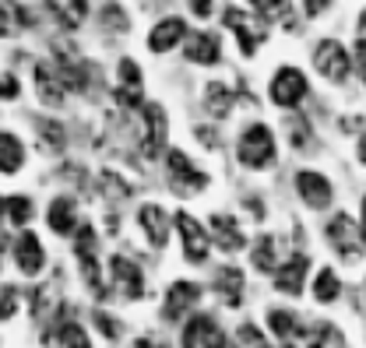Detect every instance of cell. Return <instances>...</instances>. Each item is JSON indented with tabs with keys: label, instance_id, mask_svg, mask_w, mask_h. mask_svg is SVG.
<instances>
[{
	"label": "cell",
	"instance_id": "obj_1",
	"mask_svg": "<svg viewBox=\"0 0 366 348\" xmlns=\"http://www.w3.org/2000/svg\"><path fill=\"white\" fill-rule=\"evenodd\" d=\"M274 137L264 124H250L239 144H236V159L247 166V169H272L274 166Z\"/></svg>",
	"mask_w": 366,
	"mask_h": 348
},
{
	"label": "cell",
	"instance_id": "obj_2",
	"mask_svg": "<svg viewBox=\"0 0 366 348\" xmlns=\"http://www.w3.org/2000/svg\"><path fill=\"white\" fill-rule=\"evenodd\" d=\"M166 169H169V187H173L177 194H183V197H187V194H197V190L208 187V176L201 173V169L187 159V151H180V148L169 151Z\"/></svg>",
	"mask_w": 366,
	"mask_h": 348
},
{
	"label": "cell",
	"instance_id": "obj_3",
	"mask_svg": "<svg viewBox=\"0 0 366 348\" xmlns=\"http://www.w3.org/2000/svg\"><path fill=\"white\" fill-rule=\"evenodd\" d=\"M166 134H169V124H166V109L148 102L141 106V151L144 159H155L166 144Z\"/></svg>",
	"mask_w": 366,
	"mask_h": 348
},
{
	"label": "cell",
	"instance_id": "obj_4",
	"mask_svg": "<svg viewBox=\"0 0 366 348\" xmlns=\"http://www.w3.org/2000/svg\"><path fill=\"white\" fill-rule=\"evenodd\" d=\"M226 345H229V338H226V331L219 327L215 317L197 313V317L187 320V327H183V348H226Z\"/></svg>",
	"mask_w": 366,
	"mask_h": 348
},
{
	"label": "cell",
	"instance_id": "obj_5",
	"mask_svg": "<svg viewBox=\"0 0 366 348\" xmlns=\"http://www.w3.org/2000/svg\"><path fill=\"white\" fill-rule=\"evenodd\" d=\"M307 91H310V85H307V74H303V71L282 67L272 81V102L282 106V109H296V106L307 99Z\"/></svg>",
	"mask_w": 366,
	"mask_h": 348
},
{
	"label": "cell",
	"instance_id": "obj_6",
	"mask_svg": "<svg viewBox=\"0 0 366 348\" xmlns=\"http://www.w3.org/2000/svg\"><path fill=\"white\" fill-rule=\"evenodd\" d=\"M314 67H317L327 81L342 85V81L349 78V67H352V60H349V53H345V46H342V43H335V39H324V43H317V49H314Z\"/></svg>",
	"mask_w": 366,
	"mask_h": 348
},
{
	"label": "cell",
	"instance_id": "obj_7",
	"mask_svg": "<svg viewBox=\"0 0 366 348\" xmlns=\"http://www.w3.org/2000/svg\"><path fill=\"white\" fill-rule=\"evenodd\" d=\"M177 225H180V236H183V257H187V264H204L208 254H212V236H208V229H204L197 218H190L187 212L177 215Z\"/></svg>",
	"mask_w": 366,
	"mask_h": 348
},
{
	"label": "cell",
	"instance_id": "obj_8",
	"mask_svg": "<svg viewBox=\"0 0 366 348\" xmlns=\"http://www.w3.org/2000/svg\"><path fill=\"white\" fill-rule=\"evenodd\" d=\"M327 239H331V247L345 257V261H360L363 257V239H360V229H356V222L349 215H335L327 222Z\"/></svg>",
	"mask_w": 366,
	"mask_h": 348
},
{
	"label": "cell",
	"instance_id": "obj_9",
	"mask_svg": "<svg viewBox=\"0 0 366 348\" xmlns=\"http://www.w3.org/2000/svg\"><path fill=\"white\" fill-rule=\"evenodd\" d=\"M109 282H113V292H124L127 299H141L144 296V274L127 257H113L109 261Z\"/></svg>",
	"mask_w": 366,
	"mask_h": 348
},
{
	"label": "cell",
	"instance_id": "obj_10",
	"mask_svg": "<svg viewBox=\"0 0 366 348\" xmlns=\"http://www.w3.org/2000/svg\"><path fill=\"white\" fill-rule=\"evenodd\" d=\"M197 303H201V285H194V282H173L169 292H166L162 317H166L169 324H177V320L187 317V309H194Z\"/></svg>",
	"mask_w": 366,
	"mask_h": 348
},
{
	"label": "cell",
	"instance_id": "obj_11",
	"mask_svg": "<svg viewBox=\"0 0 366 348\" xmlns=\"http://www.w3.org/2000/svg\"><path fill=\"white\" fill-rule=\"evenodd\" d=\"M296 190H300L303 204H307V208H314V212H324V208H331V201H335V190H331L327 176L310 173V169L296 176Z\"/></svg>",
	"mask_w": 366,
	"mask_h": 348
},
{
	"label": "cell",
	"instance_id": "obj_12",
	"mask_svg": "<svg viewBox=\"0 0 366 348\" xmlns=\"http://www.w3.org/2000/svg\"><path fill=\"white\" fill-rule=\"evenodd\" d=\"M307 271H310V261L303 254L289 257L285 264L274 267V289L285 292V296H303V282H307Z\"/></svg>",
	"mask_w": 366,
	"mask_h": 348
},
{
	"label": "cell",
	"instance_id": "obj_13",
	"mask_svg": "<svg viewBox=\"0 0 366 348\" xmlns=\"http://www.w3.org/2000/svg\"><path fill=\"white\" fill-rule=\"evenodd\" d=\"M137 225L144 229V236H148V243L155 247V250H162L166 243H169V229H173V222L166 215V208H159V204H144L141 212H137Z\"/></svg>",
	"mask_w": 366,
	"mask_h": 348
},
{
	"label": "cell",
	"instance_id": "obj_14",
	"mask_svg": "<svg viewBox=\"0 0 366 348\" xmlns=\"http://www.w3.org/2000/svg\"><path fill=\"white\" fill-rule=\"evenodd\" d=\"M14 264L21 267V274H39L46 267V250L36 239V232H21L14 239Z\"/></svg>",
	"mask_w": 366,
	"mask_h": 348
},
{
	"label": "cell",
	"instance_id": "obj_15",
	"mask_svg": "<svg viewBox=\"0 0 366 348\" xmlns=\"http://www.w3.org/2000/svg\"><path fill=\"white\" fill-rule=\"evenodd\" d=\"M222 21H226V29H232V32H236L243 56H254V49H257V43H261V32L254 29L250 14H247V11H239V7H226Z\"/></svg>",
	"mask_w": 366,
	"mask_h": 348
},
{
	"label": "cell",
	"instance_id": "obj_16",
	"mask_svg": "<svg viewBox=\"0 0 366 348\" xmlns=\"http://www.w3.org/2000/svg\"><path fill=\"white\" fill-rule=\"evenodd\" d=\"M183 36H187L183 18H162V21H159V25L148 32V49H152V53H169V49L180 43Z\"/></svg>",
	"mask_w": 366,
	"mask_h": 348
},
{
	"label": "cell",
	"instance_id": "obj_17",
	"mask_svg": "<svg viewBox=\"0 0 366 348\" xmlns=\"http://www.w3.org/2000/svg\"><path fill=\"white\" fill-rule=\"evenodd\" d=\"M250 261H254V267H257V271L274 274V267L282 264V239H278L274 232L257 236V243H254V250H250Z\"/></svg>",
	"mask_w": 366,
	"mask_h": 348
},
{
	"label": "cell",
	"instance_id": "obj_18",
	"mask_svg": "<svg viewBox=\"0 0 366 348\" xmlns=\"http://www.w3.org/2000/svg\"><path fill=\"white\" fill-rule=\"evenodd\" d=\"M219 56H222V49H219V36H212V32H201V36H190L187 39V60L190 64H219Z\"/></svg>",
	"mask_w": 366,
	"mask_h": 348
},
{
	"label": "cell",
	"instance_id": "obj_19",
	"mask_svg": "<svg viewBox=\"0 0 366 348\" xmlns=\"http://www.w3.org/2000/svg\"><path fill=\"white\" fill-rule=\"evenodd\" d=\"M212 232H215V243H219L226 254H236V250H243V247H247V236L239 232L236 218L215 215V218H212Z\"/></svg>",
	"mask_w": 366,
	"mask_h": 348
},
{
	"label": "cell",
	"instance_id": "obj_20",
	"mask_svg": "<svg viewBox=\"0 0 366 348\" xmlns=\"http://www.w3.org/2000/svg\"><path fill=\"white\" fill-rule=\"evenodd\" d=\"M49 229L56 232V236H71L74 229H78V218H74V201L71 197H56L53 204H49Z\"/></svg>",
	"mask_w": 366,
	"mask_h": 348
},
{
	"label": "cell",
	"instance_id": "obj_21",
	"mask_svg": "<svg viewBox=\"0 0 366 348\" xmlns=\"http://www.w3.org/2000/svg\"><path fill=\"white\" fill-rule=\"evenodd\" d=\"M36 91L46 106H60L64 102V81L60 74H53L49 64H36Z\"/></svg>",
	"mask_w": 366,
	"mask_h": 348
},
{
	"label": "cell",
	"instance_id": "obj_22",
	"mask_svg": "<svg viewBox=\"0 0 366 348\" xmlns=\"http://www.w3.org/2000/svg\"><path fill=\"white\" fill-rule=\"evenodd\" d=\"M215 292L236 309V306L243 303V271L239 267H222L215 274Z\"/></svg>",
	"mask_w": 366,
	"mask_h": 348
},
{
	"label": "cell",
	"instance_id": "obj_23",
	"mask_svg": "<svg viewBox=\"0 0 366 348\" xmlns=\"http://www.w3.org/2000/svg\"><path fill=\"white\" fill-rule=\"evenodd\" d=\"M25 166V148L14 134H0V173L14 176Z\"/></svg>",
	"mask_w": 366,
	"mask_h": 348
},
{
	"label": "cell",
	"instance_id": "obj_24",
	"mask_svg": "<svg viewBox=\"0 0 366 348\" xmlns=\"http://www.w3.org/2000/svg\"><path fill=\"white\" fill-rule=\"evenodd\" d=\"M204 106H208V113H212L215 120H226L229 109H232V91H229V85L212 81V85L204 88Z\"/></svg>",
	"mask_w": 366,
	"mask_h": 348
},
{
	"label": "cell",
	"instance_id": "obj_25",
	"mask_svg": "<svg viewBox=\"0 0 366 348\" xmlns=\"http://www.w3.org/2000/svg\"><path fill=\"white\" fill-rule=\"evenodd\" d=\"M307 348H345V338L335 324H317L307 331Z\"/></svg>",
	"mask_w": 366,
	"mask_h": 348
},
{
	"label": "cell",
	"instance_id": "obj_26",
	"mask_svg": "<svg viewBox=\"0 0 366 348\" xmlns=\"http://www.w3.org/2000/svg\"><path fill=\"white\" fill-rule=\"evenodd\" d=\"M36 131H39V141H43L46 151H64L67 137H64V127L56 120H36Z\"/></svg>",
	"mask_w": 366,
	"mask_h": 348
},
{
	"label": "cell",
	"instance_id": "obj_27",
	"mask_svg": "<svg viewBox=\"0 0 366 348\" xmlns=\"http://www.w3.org/2000/svg\"><path fill=\"white\" fill-rule=\"evenodd\" d=\"M29 21V14L14 4V0H0V36H11L14 29H21Z\"/></svg>",
	"mask_w": 366,
	"mask_h": 348
},
{
	"label": "cell",
	"instance_id": "obj_28",
	"mask_svg": "<svg viewBox=\"0 0 366 348\" xmlns=\"http://www.w3.org/2000/svg\"><path fill=\"white\" fill-rule=\"evenodd\" d=\"M338 292H342V289H338L335 271H331V267H324V271L317 274V282H314V299H317V303H335V299H338Z\"/></svg>",
	"mask_w": 366,
	"mask_h": 348
},
{
	"label": "cell",
	"instance_id": "obj_29",
	"mask_svg": "<svg viewBox=\"0 0 366 348\" xmlns=\"http://www.w3.org/2000/svg\"><path fill=\"white\" fill-rule=\"evenodd\" d=\"M56 342H60V348H92V342H89V331H85L81 324H74V320H67V324L60 327V334H56Z\"/></svg>",
	"mask_w": 366,
	"mask_h": 348
},
{
	"label": "cell",
	"instance_id": "obj_30",
	"mask_svg": "<svg viewBox=\"0 0 366 348\" xmlns=\"http://www.w3.org/2000/svg\"><path fill=\"white\" fill-rule=\"evenodd\" d=\"M268 327H272L282 342H285V338H292V334H300L296 313H285V309H272V313H268Z\"/></svg>",
	"mask_w": 366,
	"mask_h": 348
},
{
	"label": "cell",
	"instance_id": "obj_31",
	"mask_svg": "<svg viewBox=\"0 0 366 348\" xmlns=\"http://www.w3.org/2000/svg\"><path fill=\"white\" fill-rule=\"evenodd\" d=\"M81 274H85V282H89V289H92V296H109L106 292V285H102V278H99V264H95V250L92 254H81Z\"/></svg>",
	"mask_w": 366,
	"mask_h": 348
},
{
	"label": "cell",
	"instance_id": "obj_32",
	"mask_svg": "<svg viewBox=\"0 0 366 348\" xmlns=\"http://www.w3.org/2000/svg\"><path fill=\"white\" fill-rule=\"evenodd\" d=\"M4 208H7V218H11L14 225H25V222L32 218V201H29V197H7Z\"/></svg>",
	"mask_w": 366,
	"mask_h": 348
},
{
	"label": "cell",
	"instance_id": "obj_33",
	"mask_svg": "<svg viewBox=\"0 0 366 348\" xmlns=\"http://www.w3.org/2000/svg\"><path fill=\"white\" fill-rule=\"evenodd\" d=\"M99 187H102V194H106L109 201H124V197L131 194V190H127V183H120V176H113V173H102Z\"/></svg>",
	"mask_w": 366,
	"mask_h": 348
},
{
	"label": "cell",
	"instance_id": "obj_34",
	"mask_svg": "<svg viewBox=\"0 0 366 348\" xmlns=\"http://www.w3.org/2000/svg\"><path fill=\"white\" fill-rule=\"evenodd\" d=\"M236 345L239 348H268L264 345V334H261L254 324H243V327L236 331Z\"/></svg>",
	"mask_w": 366,
	"mask_h": 348
},
{
	"label": "cell",
	"instance_id": "obj_35",
	"mask_svg": "<svg viewBox=\"0 0 366 348\" xmlns=\"http://www.w3.org/2000/svg\"><path fill=\"white\" fill-rule=\"evenodd\" d=\"M102 25L106 29H117V32H127L131 29V21H127V14L117 7V4H109V7H102Z\"/></svg>",
	"mask_w": 366,
	"mask_h": 348
},
{
	"label": "cell",
	"instance_id": "obj_36",
	"mask_svg": "<svg viewBox=\"0 0 366 348\" xmlns=\"http://www.w3.org/2000/svg\"><path fill=\"white\" fill-rule=\"evenodd\" d=\"M14 309H18V289H4L0 292V320H11L14 317Z\"/></svg>",
	"mask_w": 366,
	"mask_h": 348
},
{
	"label": "cell",
	"instance_id": "obj_37",
	"mask_svg": "<svg viewBox=\"0 0 366 348\" xmlns=\"http://www.w3.org/2000/svg\"><path fill=\"white\" fill-rule=\"evenodd\" d=\"M254 7L264 14V18H282L289 11V0H254Z\"/></svg>",
	"mask_w": 366,
	"mask_h": 348
},
{
	"label": "cell",
	"instance_id": "obj_38",
	"mask_svg": "<svg viewBox=\"0 0 366 348\" xmlns=\"http://www.w3.org/2000/svg\"><path fill=\"white\" fill-rule=\"evenodd\" d=\"M74 250H78V257H81V254H92V250H95V229H92V225H81V229H78Z\"/></svg>",
	"mask_w": 366,
	"mask_h": 348
},
{
	"label": "cell",
	"instance_id": "obj_39",
	"mask_svg": "<svg viewBox=\"0 0 366 348\" xmlns=\"http://www.w3.org/2000/svg\"><path fill=\"white\" fill-rule=\"evenodd\" d=\"M95 327H99L109 342H117V338H120V324H113V317H109V313H102V309L95 313Z\"/></svg>",
	"mask_w": 366,
	"mask_h": 348
},
{
	"label": "cell",
	"instance_id": "obj_40",
	"mask_svg": "<svg viewBox=\"0 0 366 348\" xmlns=\"http://www.w3.org/2000/svg\"><path fill=\"white\" fill-rule=\"evenodd\" d=\"M120 78L127 88H141V71H137L134 60H120Z\"/></svg>",
	"mask_w": 366,
	"mask_h": 348
},
{
	"label": "cell",
	"instance_id": "obj_41",
	"mask_svg": "<svg viewBox=\"0 0 366 348\" xmlns=\"http://www.w3.org/2000/svg\"><path fill=\"white\" fill-rule=\"evenodd\" d=\"M289 127H292V144H296V148H307V120L296 116Z\"/></svg>",
	"mask_w": 366,
	"mask_h": 348
},
{
	"label": "cell",
	"instance_id": "obj_42",
	"mask_svg": "<svg viewBox=\"0 0 366 348\" xmlns=\"http://www.w3.org/2000/svg\"><path fill=\"white\" fill-rule=\"evenodd\" d=\"M0 99H18V81H14L11 74L0 78Z\"/></svg>",
	"mask_w": 366,
	"mask_h": 348
},
{
	"label": "cell",
	"instance_id": "obj_43",
	"mask_svg": "<svg viewBox=\"0 0 366 348\" xmlns=\"http://www.w3.org/2000/svg\"><path fill=\"white\" fill-rule=\"evenodd\" d=\"M356 71H360V78L366 81V39L356 43Z\"/></svg>",
	"mask_w": 366,
	"mask_h": 348
},
{
	"label": "cell",
	"instance_id": "obj_44",
	"mask_svg": "<svg viewBox=\"0 0 366 348\" xmlns=\"http://www.w3.org/2000/svg\"><path fill=\"white\" fill-rule=\"evenodd\" d=\"M303 4H307V14H310V18H317V14L327 11V4H331V0H303Z\"/></svg>",
	"mask_w": 366,
	"mask_h": 348
},
{
	"label": "cell",
	"instance_id": "obj_45",
	"mask_svg": "<svg viewBox=\"0 0 366 348\" xmlns=\"http://www.w3.org/2000/svg\"><path fill=\"white\" fill-rule=\"evenodd\" d=\"M190 7H194L197 18H208L212 14V0H190Z\"/></svg>",
	"mask_w": 366,
	"mask_h": 348
},
{
	"label": "cell",
	"instance_id": "obj_46",
	"mask_svg": "<svg viewBox=\"0 0 366 348\" xmlns=\"http://www.w3.org/2000/svg\"><path fill=\"white\" fill-rule=\"evenodd\" d=\"M134 348H166V345H162L159 338H137Z\"/></svg>",
	"mask_w": 366,
	"mask_h": 348
},
{
	"label": "cell",
	"instance_id": "obj_47",
	"mask_svg": "<svg viewBox=\"0 0 366 348\" xmlns=\"http://www.w3.org/2000/svg\"><path fill=\"white\" fill-rule=\"evenodd\" d=\"M247 204H250V215L254 218H264V204L261 201H247Z\"/></svg>",
	"mask_w": 366,
	"mask_h": 348
},
{
	"label": "cell",
	"instance_id": "obj_48",
	"mask_svg": "<svg viewBox=\"0 0 366 348\" xmlns=\"http://www.w3.org/2000/svg\"><path fill=\"white\" fill-rule=\"evenodd\" d=\"M360 239H363V247H366V197H363V232H360Z\"/></svg>",
	"mask_w": 366,
	"mask_h": 348
},
{
	"label": "cell",
	"instance_id": "obj_49",
	"mask_svg": "<svg viewBox=\"0 0 366 348\" xmlns=\"http://www.w3.org/2000/svg\"><path fill=\"white\" fill-rule=\"evenodd\" d=\"M360 162H366V134H363V141H360Z\"/></svg>",
	"mask_w": 366,
	"mask_h": 348
},
{
	"label": "cell",
	"instance_id": "obj_50",
	"mask_svg": "<svg viewBox=\"0 0 366 348\" xmlns=\"http://www.w3.org/2000/svg\"><path fill=\"white\" fill-rule=\"evenodd\" d=\"M0 222H4V201H0Z\"/></svg>",
	"mask_w": 366,
	"mask_h": 348
},
{
	"label": "cell",
	"instance_id": "obj_51",
	"mask_svg": "<svg viewBox=\"0 0 366 348\" xmlns=\"http://www.w3.org/2000/svg\"><path fill=\"white\" fill-rule=\"evenodd\" d=\"M363 25H366V11H363Z\"/></svg>",
	"mask_w": 366,
	"mask_h": 348
},
{
	"label": "cell",
	"instance_id": "obj_52",
	"mask_svg": "<svg viewBox=\"0 0 366 348\" xmlns=\"http://www.w3.org/2000/svg\"><path fill=\"white\" fill-rule=\"evenodd\" d=\"M282 348H292V345H282Z\"/></svg>",
	"mask_w": 366,
	"mask_h": 348
}]
</instances>
